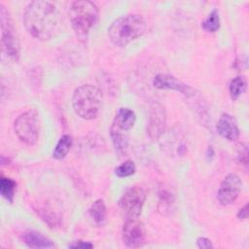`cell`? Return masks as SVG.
I'll list each match as a JSON object with an SVG mask.
<instances>
[{"label": "cell", "instance_id": "5bb4252c", "mask_svg": "<svg viewBox=\"0 0 249 249\" xmlns=\"http://www.w3.org/2000/svg\"><path fill=\"white\" fill-rule=\"evenodd\" d=\"M23 241L30 248H53L54 247L53 242L42 234L41 232L35 231H27L23 233Z\"/></svg>", "mask_w": 249, "mask_h": 249}, {"label": "cell", "instance_id": "6da1fadb", "mask_svg": "<svg viewBox=\"0 0 249 249\" xmlns=\"http://www.w3.org/2000/svg\"><path fill=\"white\" fill-rule=\"evenodd\" d=\"M23 24L27 32L38 40H50L60 28L61 18L57 7L44 0L31 1L23 11Z\"/></svg>", "mask_w": 249, "mask_h": 249}, {"label": "cell", "instance_id": "cb8c5ba5", "mask_svg": "<svg viewBox=\"0 0 249 249\" xmlns=\"http://www.w3.org/2000/svg\"><path fill=\"white\" fill-rule=\"evenodd\" d=\"M93 244H91L90 242L88 241H82V240H77V241H73L71 243L68 244V248H92Z\"/></svg>", "mask_w": 249, "mask_h": 249}, {"label": "cell", "instance_id": "52a82bcc", "mask_svg": "<svg viewBox=\"0 0 249 249\" xmlns=\"http://www.w3.org/2000/svg\"><path fill=\"white\" fill-rule=\"evenodd\" d=\"M146 199V192L140 186L128 188L119 200V206L124 219L139 217Z\"/></svg>", "mask_w": 249, "mask_h": 249}, {"label": "cell", "instance_id": "44dd1931", "mask_svg": "<svg viewBox=\"0 0 249 249\" xmlns=\"http://www.w3.org/2000/svg\"><path fill=\"white\" fill-rule=\"evenodd\" d=\"M201 27L207 32H216L220 28V14L217 9L212 10L205 20L202 22Z\"/></svg>", "mask_w": 249, "mask_h": 249}, {"label": "cell", "instance_id": "2e32d148", "mask_svg": "<svg viewBox=\"0 0 249 249\" xmlns=\"http://www.w3.org/2000/svg\"><path fill=\"white\" fill-rule=\"evenodd\" d=\"M89 214L92 221L98 226L102 227L107 221V209L103 199H96L89 208Z\"/></svg>", "mask_w": 249, "mask_h": 249}, {"label": "cell", "instance_id": "484cf974", "mask_svg": "<svg viewBox=\"0 0 249 249\" xmlns=\"http://www.w3.org/2000/svg\"><path fill=\"white\" fill-rule=\"evenodd\" d=\"M247 216H248V204H245L242 208L239 209L237 213V218L239 220H244L247 218Z\"/></svg>", "mask_w": 249, "mask_h": 249}, {"label": "cell", "instance_id": "d4e9b609", "mask_svg": "<svg viewBox=\"0 0 249 249\" xmlns=\"http://www.w3.org/2000/svg\"><path fill=\"white\" fill-rule=\"evenodd\" d=\"M238 159L239 161L243 164H247L248 162V152H247V147L246 146H242L241 149L238 152Z\"/></svg>", "mask_w": 249, "mask_h": 249}, {"label": "cell", "instance_id": "4fadbf2b", "mask_svg": "<svg viewBox=\"0 0 249 249\" xmlns=\"http://www.w3.org/2000/svg\"><path fill=\"white\" fill-rule=\"evenodd\" d=\"M135 121H136L135 113L129 108L122 107L117 111L114 117L112 125L116 126L121 130L128 131L133 127Z\"/></svg>", "mask_w": 249, "mask_h": 249}, {"label": "cell", "instance_id": "ffe728a7", "mask_svg": "<svg viewBox=\"0 0 249 249\" xmlns=\"http://www.w3.org/2000/svg\"><path fill=\"white\" fill-rule=\"evenodd\" d=\"M229 89L231 97L233 100L237 99L246 89V79L243 76H237L233 78L230 83Z\"/></svg>", "mask_w": 249, "mask_h": 249}, {"label": "cell", "instance_id": "d6986e66", "mask_svg": "<svg viewBox=\"0 0 249 249\" xmlns=\"http://www.w3.org/2000/svg\"><path fill=\"white\" fill-rule=\"evenodd\" d=\"M17 188V183L9 178L2 176L0 179V194L1 196L10 203L14 201L15 192Z\"/></svg>", "mask_w": 249, "mask_h": 249}, {"label": "cell", "instance_id": "7c38bea8", "mask_svg": "<svg viewBox=\"0 0 249 249\" xmlns=\"http://www.w3.org/2000/svg\"><path fill=\"white\" fill-rule=\"evenodd\" d=\"M217 131L225 139L229 141H234L238 139L240 131L237 125L235 119L228 114L224 113L218 120L217 123Z\"/></svg>", "mask_w": 249, "mask_h": 249}, {"label": "cell", "instance_id": "e0dca14e", "mask_svg": "<svg viewBox=\"0 0 249 249\" xmlns=\"http://www.w3.org/2000/svg\"><path fill=\"white\" fill-rule=\"evenodd\" d=\"M175 201V196L171 190L166 187H161L159 191V210L162 214H166L172 209Z\"/></svg>", "mask_w": 249, "mask_h": 249}, {"label": "cell", "instance_id": "ac0fdd59", "mask_svg": "<svg viewBox=\"0 0 249 249\" xmlns=\"http://www.w3.org/2000/svg\"><path fill=\"white\" fill-rule=\"evenodd\" d=\"M72 146V138L68 134L62 135L59 140L57 141L53 152V157L55 160H62L64 159L67 154L70 151V148Z\"/></svg>", "mask_w": 249, "mask_h": 249}, {"label": "cell", "instance_id": "3957f363", "mask_svg": "<svg viewBox=\"0 0 249 249\" xmlns=\"http://www.w3.org/2000/svg\"><path fill=\"white\" fill-rule=\"evenodd\" d=\"M98 17V8L90 1H75L69 9L72 28L81 41L88 39L89 30L96 24Z\"/></svg>", "mask_w": 249, "mask_h": 249}, {"label": "cell", "instance_id": "30bf717a", "mask_svg": "<svg viewBox=\"0 0 249 249\" xmlns=\"http://www.w3.org/2000/svg\"><path fill=\"white\" fill-rule=\"evenodd\" d=\"M166 113L163 106L155 101L150 105L149 117L147 124V133L151 139H159L165 128Z\"/></svg>", "mask_w": 249, "mask_h": 249}, {"label": "cell", "instance_id": "7a4b0ae2", "mask_svg": "<svg viewBox=\"0 0 249 249\" xmlns=\"http://www.w3.org/2000/svg\"><path fill=\"white\" fill-rule=\"evenodd\" d=\"M146 27L147 24L142 16L130 14L116 18L108 27L107 33L114 45L124 47L142 36Z\"/></svg>", "mask_w": 249, "mask_h": 249}, {"label": "cell", "instance_id": "8992f818", "mask_svg": "<svg viewBox=\"0 0 249 249\" xmlns=\"http://www.w3.org/2000/svg\"><path fill=\"white\" fill-rule=\"evenodd\" d=\"M15 132L18 139L27 144L34 145L39 137V119L35 110L29 109L21 113L15 121Z\"/></svg>", "mask_w": 249, "mask_h": 249}, {"label": "cell", "instance_id": "5b68a950", "mask_svg": "<svg viewBox=\"0 0 249 249\" xmlns=\"http://www.w3.org/2000/svg\"><path fill=\"white\" fill-rule=\"evenodd\" d=\"M0 22L2 53L10 60L17 61L20 53L19 41L12 18L3 4H0Z\"/></svg>", "mask_w": 249, "mask_h": 249}, {"label": "cell", "instance_id": "7402d4cb", "mask_svg": "<svg viewBox=\"0 0 249 249\" xmlns=\"http://www.w3.org/2000/svg\"><path fill=\"white\" fill-rule=\"evenodd\" d=\"M135 170V163L131 160H126L125 161H124L122 164L115 168V174L120 178H124L134 174Z\"/></svg>", "mask_w": 249, "mask_h": 249}, {"label": "cell", "instance_id": "9c48e42d", "mask_svg": "<svg viewBox=\"0 0 249 249\" xmlns=\"http://www.w3.org/2000/svg\"><path fill=\"white\" fill-rule=\"evenodd\" d=\"M241 180L235 173L228 174L220 184L217 199L220 204L227 206L232 204L239 196L241 191Z\"/></svg>", "mask_w": 249, "mask_h": 249}, {"label": "cell", "instance_id": "8fae6325", "mask_svg": "<svg viewBox=\"0 0 249 249\" xmlns=\"http://www.w3.org/2000/svg\"><path fill=\"white\" fill-rule=\"evenodd\" d=\"M153 86L159 89H172L179 91L187 97H192L196 94V89L194 88L168 74H158L153 80Z\"/></svg>", "mask_w": 249, "mask_h": 249}, {"label": "cell", "instance_id": "ba28073f", "mask_svg": "<svg viewBox=\"0 0 249 249\" xmlns=\"http://www.w3.org/2000/svg\"><path fill=\"white\" fill-rule=\"evenodd\" d=\"M122 238L125 246L139 248L146 243V231L139 217L124 219L122 231Z\"/></svg>", "mask_w": 249, "mask_h": 249}, {"label": "cell", "instance_id": "9a60e30c", "mask_svg": "<svg viewBox=\"0 0 249 249\" xmlns=\"http://www.w3.org/2000/svg\"><path fill=\"white\" fill-rule=\"evenodd\" d=\"M110 135L112 138L113 145L116 149V152L121 156H124L128 149V134L127 131L121 130L114 125H111Z\"/></svg>", "mask_w": 249, "mask_h": 249}, {"label": "cell", "instance_id": "603a6c76", "mask_svg": "<svg viewBox=\"0 0 249 249\" xmlns=\"http://www.w3.org/2000/svg\"><path fill=\"white\" fill-rule=\"evenodd\" d=\"M196 244H197V247L200 248V249L213 248V244H212L211 240L206 238V237H203V236H200L196 239Z\"/></svg>", "mask_w": 249, "mask_h": 249}, {"label": "cell", "instance_id": "277c9868", "mask_svg": "<svg viewBox=\"0 0 249 249\" xmlns=\"http://www.w3.org/2000/svg\"><path fill=\"white\" fill-rule=\"evenodd\" d=\"M102 93L92 85L78 87L72 96V106L76 115L85 120H92L97 117L101 108Z\"/></svg>", "mask_w": 249, "mask_h": 249}]
</instances>
